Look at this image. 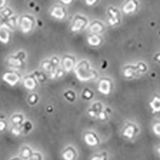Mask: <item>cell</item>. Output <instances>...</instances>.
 I'll return each instance as SVG.
<instances>
[{
  "label": "cell",
  "mask_w": 160,
  "mask_h": 160,
  "mask_svg": "<svg viewBox=\"0 0 160 160\" xmlns=\"http://www.w3.org/2000/svg\"><path fill=\"white\" fill-rule=\"evenodd\" d=\"M35 23L34 18L30 15H23L19 19L20 29L24 33H28L32 31Z\"/></svg>",
  "instance_id": "cell-1"
},
{
  "label": "cell",
  "mask_w": 160,
  "mask_h": 160,
  "mask_svg": "<svg viewBox=\"0 0 160 160\" xmlns=\"http://www.w3.org/2000/svg\"><path fill=\"white\" fill-rule=\"evenodd\" d=\"M88 25V19L81 15H76L72 22L71 30L72 32H78L83 30Z\"/></svg>",
  "instance_id": "cell-2"
},
{
  "label": "cell",
  "mask_w": 160,
  "mask_h": 160,
  "mask_svg": "<svg viewBox=\"0 0 160 160\" xmlns=\"http://www.w3.org/2000/svg\"><path fill=\"white\" fill-rule=\"evenodd\" d=\"M107 14L108 16V22L110 26H115L121 23V14L116 8L109 7L107 9Z\"/></svg>",
  "instance_id": "cell-3"
},
{
  "label": "cell",
  "mask_w": 160,
  "mask_h": 160,
  "mask_svg": "<svg viewBox=\"0 0 160 160\" xmlns=\"http://www.w3.org/2000/svg\"><path fill=\"white\" fill-rule=\"evenodd\" d=\"M138 8V3L137 0H126L122 6V10L125 14H131L136 12Z\"/></svg>",
  "instance_id": "cell-4"
},
{
  "label": "cell",
  "mask_w": 160,
  "mask_h": 160,
  "mask_svg": "<svg viewBox=\"0 0 160 160\" xmlns=\"http://www.w3.org/2000/svg\"><path fill=\"white\" fill-rule=\"evenodd\" d=\"M50 15L58 20H63L66 18L67 12L65 8L60 5L53 6L50 11Z\"/></svg>",
  "instance_id": "cell-5"
},
{
  "label": "cell",
  "mask_w": 160,
  "mask_h": 160,
  "mask_svg": "<svg viewBox=\"0 0 160 160\" xmlns=\"http://www.w3.org/2000/svg\"><path fill=\"white\" fill-rule=\"evenodd\" d=\"M89 30L92 33L100 34L104 32L105 27L102 22L99 21L95 20L89 25Z\"/></svg>",
  "instance_id": "cell-6"
},
{
  "label": "cell",
  "mask_w": 160,
  "mask_h": 160,
  "mask_svg": "<svg viewBox=\"0 0 160 160\" xmlns=\"http://www.w3.org/2000/svg\"><path fill=\"white\" fill-rule=\"evenodd\" d=\"M18 23L19 19H18V18L16 16H12L10 18L5 19L0 26H4V27L7 28L8 30L13 31L16 28Z\"/></svg>",
  "instance_id": "cell-7"
},
{
  "label": "cell",
  "mask_w": 160,
  "mask_h": 160,
  "mask_svg": "<svg viewBox=\"0 0 160 160\" xmlns=\"http://www.w3.org/2000/svg\"><path fill=\"white\" fill-rule=\"evenodd\" d=\"M102 42L103 39L99 34L92 33L87 37V42L92 46L98 47L102 44Z\"/></svg>",
  "instance_id": "cell-8"
},
{
  "label": "cell",
  "mask_w": 160,
  "mask_h": 160,
  "mask_svg": "<svg viewBox=\"0 0 160 160\" xmlns=\"http://www.w3.org/2000/svg\"><path fill=\"white\" fill-rule=\"evenodd\" d=\"M10 39V30L4 26H0V42L7 44Z\"/></svg>",
  "instance_id": "cell-9"
},
{
  "label": "cell",
  "mask_w": 160,
  "mask_h": 160,
  "mask_svg": "<svg viewBox=\"0 0 160 160\" xmlns=\"http://www.w3.org/2000/svg\"><path fill=\"white\" fill-rule=\"evenodd\" d=\"M13 16V12L11 8H5L3 10H2V11L0 12V19L2 21L1 24L2 25V22L7 19L10 18L11 16Z\"/></svg>",
  "instance_id": "cell-10"
},
{
  "label": "cell",
  "mask_w": 160,
  "mask_h": 160,
  "mask_svg": "<svg viewBox=\"0 0 160 160\" xmlns=\"http://www.w3.org/2000/svg\"><path fill=\"white\" fill-rule=\"evenodd\" d=\"M74 59L70 56H65L63 59V64L66 70H69L72 68L74 64Z\"/></svg>",
  "instance_id": "cell-11"
},
{
  "label": "cell",
  "mask_w": 160,
  "mask_h": 160,
  "mask_svg": "<svg viewBox=\"0 0 160 160\" xmlns=\"http://www.w3.org/2000/svg\"><path fill=\"white\" fill-rule=\"evenodd\" d=\"M5 80H6V81L11 84V85H14L15 83H17L18 80V76L16 74H14V73H7L5 75Z\"/></svg>",
  "instance_id": "cell-12"
},
{
  "label": "cell",
  "mask_w": 160,
  "mask_h": 160,
  "mask_svg": "<svg viewBox=\"0 0 160 160\" xmlns=\"http://www.w3.org/2000/svg\"><path fill=\"white\" fill-rule=\"evenodd\" d=\"M99 0H85V3L88 6H94L98 3Z\"/></svg>",
  "instance_id": "cell-13"
},
{
  "label": "cell",
  "mask_w": 160,
  "mask_h": 160,
  "mask_svg": "<svg viewBox=\"0 0 160 160\" xmlns=\"http://www.w3.org/2000/svg\"><path fill=\"white\" fill-rule=\"evenodd\" d=\"M7 0H0V10L5 7V5L7 4Z\"/></svg>",
  "instance_id": "cell-14"
},
{
  "label": "cell",
  "mask_w": 160,
  "mask_h": 160,
  "mask_svg": "<svg viewBox=\"0 0 160 160\" xmlns=\"http://www.w3.org/2000/svg\"><path fill=\"white\" fill-rule=\"evenodd\" d=\"M60 2L63 4V5H70L72 2V0H60Z\"/></svg>",
  "instance_id": "cell-15"
},
{
  "label": "cell",
  "mask_w": 160,
  "mask_h": 160,
  "mask_svg": "<svg viewBox=\"0 0 160 160\" xmlns=\"http://www.w3.org/2000/svg\"><path fill=\"white\" fill-rule=\"evenodd\" d=\"M156 60H157L158 61L160 62V54H158V55H156Z\"/></svg>",
  "instance_id": "cell-16"
}]
</instances>
